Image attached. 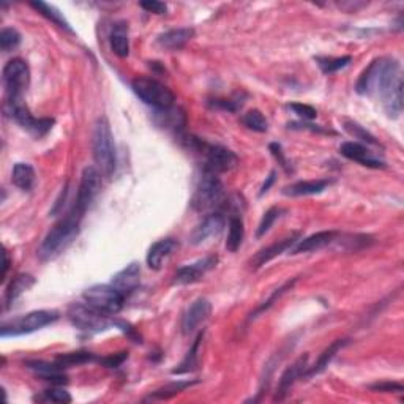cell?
<instances>
[{
	"label": "cell",
	"mask_w": 404,
	"mask_h": 404,
	"mask_svg": "<svg viewBox=\"0 0 404 404\" xmlns=\"http://www.w3.org/2000/svg\"><path fill=\"white\" fill-rule=\"evenodd\" d=\"M403 82L400 64L394 57H378L358 76L356 92L365 97L385 98L394 88Z\"/></svg>",
	"instance_id": "6da1fadb"
},
{
	"label": "cell",
	"mask_w": 404,
	"mask_h": 404,
	"mask_svg": "<svg viewBox=\"0 0 404 404\" xmlns=\"http://www.w3.org/2000/svg\"><path fill=\"white\" fill-rule=\"evenodd\" d=\"M82 218H84V215L77 212L75 207L71 209L44 237L40 250H38V256L43 261H51V259L57 258L60 253H64L79 234Z\"/></svg>",
	"instance_id": "7a4b0ae2"
},
{
	"label": "cell",
	"mask_w": 404,
	"mask_h": 404,
	"mask_svg": "<svg viewBox=\"0 0 404 404\" xmlns=\"http://www.w3.org/2000/svg\"><path fill=\"white\" fill-rule=\"evenodd\" d=\"M92 148L93 160H95L99 174L110 179L115 171V146L113 131H110V125L106 117H99L95 126H93Z\"/></svg>",
	"instance_id": "3957f363"
},
{
	"label": "cell",
	"mask_w": 404,
	"mask_h": 404,
	"mask_svg": "<svg viewBox=\"0 0 404 404\" xmlns=\"http://www.w3.org/2000/svg\"><path fill=\"white\" fill-rule=\"evenodd\" d=\"M131 88L137 95V98H141L144 103L157 110L169 109L174 106L175 102L174 92L171 90L168 86H164L163 82L153 79V77L147 76L136 77V79L131 82Z\"/></svg>",
	"instance_id": "277c9868"
},
{
	"label": "cell",
	"mask_w": 404,
	"mask_h": 404,
	"mask_svg": "<svg viewBox=\"0 0 404 404\" xmlns=\"http://www.w3.org/2000/svg\"><path fill=\"white\" fill-rule=\"evenodd\" d=\"M224 198V190L223 184L218 179V174L209 173V171H204L201 179H199L196 190L193 193L191 198V207L196 210V212H206L213 207L220 206L223 202Z\"/></svg>",
	"instance_id": "5b68a950"
},
{
	"label": "cell",
	"mask_w": 404,
	"mask_h": 404,
	"mask_svg": "<svg viewBox=\"0 0 404 404\" xmlns=\"http://www.w3.org/2000/svg\"><path fill=\"white\" fill-rule=\"evenodd\" d=\"M68 319L76 329L87 334H98V331L108 330L110 325L115 324L114 319H109V314L98 311L97 308L88 303H73L68 308Z\"/></svg>",
	"instance_id": "8992f818"
},
{
	"label": "cell",
	"mask_w": 404,
	"mask_h": 404,
	"mask_svg": "<svg viewBox=\"0 0 404 404\" xmlns=\"http://www.w3.org/2000/svg\"><path fill=\"white\" fill-rule=\"evenodd\" d=\"M193 151L202 153L206 157L204 171H209V173H228V171H232L239 164V157L232 151H229V148L218 146V144H207L198 140Z\"/></svg>",
	"instance_id": "52a82bcc"
},
{
	"label": "cell",
	"mask_w": 404,
	"mask_h": 404,
	"mask_svg": "<svg viewBox=\"0 0 404 404\" xmlns=\"http://www.w3.org/2000/svg\"><path fill=\"white\" fill-rule=\"evenodd\" d=\"M60 314L54 309H38V311L27 313L24 316L16 318L8 324H3L2 336H18L37 331L46 325L54 324Z\"/></svg>",
	"instance_id": "ba28073f"
},
{
	"label": "cell",
	"mask_w": 404,
	"mask_h": 404,
	"mask_svg": "<svg viewBox=\"0 0 404 404\" xmlns=\"http://www.w3.org/2000/svg\"><path fill=\"white\" fill-rule=\"evenodd\" d=\"M82 297H84L88 305L97 308L98 311L104 314H109V316L120 313L125 302V296L115 289L113 285H95L88 287V289L84 291Z\"/></svg>",
	"instance_id": "9c48e42d"
},
{
	"label": "cell",
	"mask_w": 404,
	"mask_h": 404,
	"mask_svg": "<svg viewBox=\"0 0 404 404\" xmlns=\"http://www.w3.org/2000/svg\"><path fill=\"white\" fill-rule=\"evenodd\" d=\"M5 109H7L8 115L16 122V124L21 125L22 128L29 131L30 135L35 137H43L44 135H48L54 125V119L33 117L29 108H27L26 103L22 102V98L7 99V102H5Z\"/></svg>",
	"instance_id": "30bf717a"
},
{
	"label": "cell",
	"mask_w": 404,
	"mask_h": 404,
	"mask_svg": "<svg viewBox=\"0 0 404 404\" xmlns=\"http://www.w3.org/2000/svg\"><path fill=\"white\" fill-rule=\"evenodd\" d=\"M2 79L5 86L7 99L22 98V93L27 90L30 82V70L26 60L11 59L3 66Z\"/></svg>",
	"instance_id": "8fae6325"
},
{
	"label": "cell",
	"mask_w": 404,
	"mask_h": 404,
	"mask_svg": "<svg viewBox=\"0 0 404 404\" xmlns=\"http://www.w3.org/2000/svg\"><path fill=\"white\" fill-rule=\"evenodd\" d=\"M102 177L103 175L99 174V171L95 166H87L82 171L79 188H77V196L73 206L77 212L86 215L87 209L90 207L93 199L97 198L99 190H102Z\"/></svg>",
	"instance_id": "7c38bea8"
},
{
	"label": "cell",
	"mask_w": 404,
	"mask_h": 404,
	"mask_svg": "<svg viewBox=\"0 0 404 404\" xmlns=\"http://www.w3.org/2000/svg\"><path fill=\"white\" fill-rule=\"evenodd\" d=\"M218 262L217 256H207L199 261L184 265L174 273V285H193L204 278V275L210 272Z\"/></svg>",
	"instance_id": "4fadbf2b"
},
{
	"label": "cell",
	"mask_w": 404,
	"mask_h": 404,
	"mask_svg": "<svg viewBox=\"0 0 404 404\" xmlns=\"http://www.w3.org/2000/svg\"><path fill=\"white\" fill-rule=\"evenodd\" d=\"M340 152H341L343 157L351 160V162L362 164V166H365V168H372V169H384L385 168L384 160L376 157V155L369 151L367 146H363V144H360V142L341 144Z\"/></svg>",
	"instance_id": "5bb4252c"
},
{
	"label": "cell",
	"mask_w": 404,
	"mask_h": 404,
	"mask_svg": "<svg viewBox=\"0 0 404 404\" xmlns=\"http://www.w3.org/2000/svg\"><path fill=\"white\" fill-rule=\"evenodd\" d=\"M307 368H308V354L298 357L291 367H287L285 369V373L281 374V378L278 381V385H276L273 400L283 401L285 398L289 395L292 385H294L298 379L303 378V373H305Z\"/></svg>",
	"instance_id": "9a60e30c"
},
{
	"label": "cell",
	"mask_w": 404,
	"mask_h": 404,
	"mask_svg": "<svg viewBox=\"0 0 404 404\" xmlns=\"http://www.w3.org/2000/svg\"><path fill=\"white\" fill-rule=\"evenodd\" d=\"M226 224V218L223 213L220 212H213L207 215L201 223H199L195 229H193L190 240L193 245H201V243L207 242L212 237H217L221 234Z\"/></svg>",
	"instance_id": "2e32d148"
},
{
	"label": "cell",
	"mask_w": 404,
	"mask_h": 404,
	"mask_svg": "<svg viewBox=\"0 0 404 404\" xmlns=\"http://www.w3.org/2000/svg\"><path fill=\"white\" fill-rule=\"evenodd\" d=\"M212 314V303L207 298H198L186 309L184 320H182V329H184L185 335H190L196 331L201 325L206 323Z\"/></svg>",
	"instance_id": "e0dca14e"
},
{
	"label": "cell",
	"mask_w": 404,
	"mask_h": 404,
	"mask_svg": "<svg viewBox=\"0 0 404 404\" xmlns=\"http://www.w3.org/2000/svg\"><path fill=\"white\" fill-rule=\"evenodd\" d=\"M302 239V234L300 232H294V234H291L289 237H286L283 240H278L275 242L273 245H270L267 248H264L259 253H256V256L251 259V265L253 269H259L265 265L267 262L272 261L276 256H280L281 253H285L287 250H292L294 248L296 243Z\"/></svg>",
	"instance_id": "ac0fdd59"
},
{
	"label": "cell",
	"mask_w": 404,
	"mask_h": 404,
	"mask_svg": "<svg viewBox=\"0 0 404 404\" xmlns=\"http://www.w3.org/2000/svg\"><path fill=\"white\" fill-rule=\"evenodd\" d=\"M141 283V267L137 262H131L126 265L125 269H122L120 272L115 273L110 280L115 289L120 291L125 297L130 296L133 291L137 289V286Z\"/></svg>",
	"instance_id": "d6986e66"
},
{
	"label": "cell",
	"mask_w": 404,
	"mask_h": 404,
	"mask_svg": "<svg viewBox=\"0 0 404 404\" xmlns=\"http://www.w3.org/2000/svg\"><path fill=\"white\" fill-rule=\"evenodd\" d=\"M195 38V29L191 27H180V29H173L162 33L157 37V46L166 51H179L185 48L186 43H190Z\"/></svg>",
	"instance_id": "ffe728a7"
},
{
	"label": "cell",
	"mask_w": 404,
	"mask_h": 404,
	"mask_svg": "<svg viewBox=\"0 0 404 404\" xmlns=\"http://www.w3.org/2000/svg\"><path fill=\"white\" fill-rule=\"evenodd\" d=\"M336 235H338V232L336 231H320V232H316V234L305 237V239L302 237L291 251L292 254H302V253L323 250V248L329 247L331 242H335Z\"/></svg>",
	"instance_id": "44dd1931"
},
{
	"label": "cell",
	"mask_w": 404,
	"mask_h": 404,
	"mask_svg": "<svg viewBox=\"0 0 404 404\" xmlns=\"http://www.w3.org/2000/svg\"><path fill=\"white\" fill-rule=\"evenodd\" d=\"M26 367L35 372L43 381H48V383H52L54 385H62L66 384V376L64 374V368L60 367L57 362L49 363L43 360H33L27 362Z\"/></svg>",
	"instance_id": "7402d4cb"
},
{
	"label": "cell",
	"mask_w": 404,
	"mask_h": 404,
	"mask_svg": "<svg viewBox=\"0 0 404 404\" xmlns=\"http://www.w3.org/2000/svg\"><path fill=\"white\" fill-rule=\"evenodd\" d=\"M347 345H349V340H346V338L335 340L330 346L325 347V349L323 351V354L319 356L318 360L314 362L313 367H308L305 369V373H303V378H313V376L323 373L324 369L327 368L329 365L331 363V360H334V358L336 357V354H338L341 349H345Z\"/></svg>",
	"instance_id": "603a6c76"
},
{
	"label": "cell",
	"mask_w": 404,
	"mask_h": 404,
	"mask_svg": "<svg viewBox=\"0 0 404 404\" xmlns=\"http://www.w3.org/2000/svg\"><path fill=\"white\" fill-rule=\"evenodd\" d=\"M175 248H177V242L174 239H162V240L155 242L151 247V250H148L147 258H146L148 269H152V270L162 269L163 262L175 251Z\"/></svg>",
	"instance_id": "cb8c5ba5"
},
{
	"label": "cell",
	"mask_w": 404,
	"mask_h": 404,
	"mask_svg": "<svg viewBox=\"0 0 404 404\" xmlns=\"http://www.w3.org/2000/svg\"><path fill=\"white\" fill-rule=\"evenodd\" d=\"M331 185V180L320 179V180H302L296 182L289 186H286L283 193L286 196H311L320 195Z\"/></svg>",
	"instance_id": "d4e9b609"
},
{
	"label": "cell",
	"mask_w": 404,
	"mask_h": 404,
	"mask_svg": "<svg viewBox=\"0 0 404 404\" xmlns=\"http://www.w3.org/2000/svg\"><path fill=\"white\" fill-rule=\"evenodd\" d=\"M109 43L113 52L120 59H125L130 54V38H128V24L125 21L117 22L113 27L109 35Z\"/></svg>",
	"instance_id": "484cf974"
},
{
	"label": "cell",
	"mask_w": 404,
	"mask_h": 404,
	"mask_svg": "<svg viewBox=\"0 0 404 404\" xmlns=\"http://www.w3.org/2000/svg\"><path fill=\"white\" fill-rule=\"evenodd\" d=\"M155 122H157L158 126H163L166 130H173L179 133L185 128L186 119L184 110L175 109L173 106L169 109L157 110V114H155Z\"/></svg>",
	"instance_id": "4316f807"
},
{
	"label": "cell",
	"mask_w": 404,
	"mask_h": 404,
	"mask_svg": "<svg viewBox=\"0 0 404 404\" xmlns=\"http://www.w3.org/2000/svg\"><path fill=\"white\" fill-rule=\"evenodd\" d=\"M11 182L22 191H30L35 186V169L29 163H16L11 173Z\"/></svg>",
	"instance_id": "83f0119b"
},
{
	"label": "cell",
	"mask_w": 404,
	"mask_h": 404,
	"mask_svg": "<svg viewBox=\"0 0 404 404\" xmlns=\"http://www.w3.org/2000/svg\"><path fill=\"white\" fill-rule=\"evenodd\" d=\"M33 285H35V278L29 273H21L18 276H15L7 287V292H5V303H7V307L18 300V298L24 294L26 291H29Z\"/></svg>",
	"instance_id": "f1b7e54d"
},
{
	"label": "cell",
	"mask_w": 404,
	"mask_h": 404,
	"mask_svg": "<svg viewBox=\"0 0 404 404\" xmlns=\"http://www.w3.org/2000/svg\"><path fill=\"white\" fill-rule=\"evenodd\" d=\"M30 7L33 10H37L38 13H40L41 16H44V18H46L48 21H51L52 24L60 27V29H64L66 32L73 33V29H71V27H70L68 21H66L64 18V15L60 13V11L57 8L52 7V5L44 3V2H30Z\"/></svg>",
	"instance_id": "f546056e"
},
{
	"label": "cell",
	"mask_w": 404,
	"mask_h": 404,
	"mask_svg": "<svg viewBox=\"0 0 404 404\" xmlns=\"http://www.w3.org/2000/svg\"><path fill=\"white\" fill-rule=\"evenodd\" d=\"M195 384H198V381H175V383H171V384H166L162 389L155 390L153 394H151L147 396V400H169V398H173L175 395L182 394V392H185L186 389H190Z\"/></svg>",
	"instance_id": "4dcf8cb0"
},
{
	"label": "cell",
	"mask_w": 404,
	"mask_h": 404,
	"mask_svg": "<svg viewBox=\"0 0 404 404\" xmlns=\"http://www.w3.org/2000/svg\"><path fill=\"white\" fill-rule=\"evenodd\" d=\"M243 237H245V228H243V221L240 217H231L229 218V234L228 240H226V250L231 253H235L242 247Z\"/></svg>",
	"instance_id": "1f68e13d"
},
{
	"label": "cell",
	"mask_w": 404,
	"mask_h": 404,
	"mask_svg": "<svg viewBox=\"0 0 404 404\" xmlns=\"http://www.w3.org/2000/svg\"><path fill=\"white\" fill-rule=\"evenodd\" d=\"M204 338V334H199L198 338L193 343V346L190 347V351L186 352V356L179 367L173 369V374H185V373H191L195 372L198 368V356H199V346H201V341Z\"/></svg>",
	"instance_id": "d6a6232c"
},
{
	"label": "cell",
	"mask_w": 404,
	"mask_h": 404,
	"mask_svg": "<svg viewBox=\"0 0 404 404\" xmlns=\"http://www.w3.org/2000/svg\"><path fill=\"white\" fill-rule=\"evenodd\" d=\"M93 360H95V356H93L92 352H87V351L62 354V356H59L57 358H55V362H57L64 369L71 368V367H77V365L90 363Z\"/></svg>",
	"instance_id": "836d02e7"
},
{
	"label": "cell",
	"mask_w": 404,
	"mask_h": 404,
	"mask_svg": "<svg viewBox=\"0 0 404 404\" xmlns=\"http://www.w3.org/2000/svg\"><path fill=\"white\" fill-rule=\"evenodd\" d=\"M384 109L389 117H398L403 110V82H400L389 95L384 98Z\"/></svg>",
	"instance_id": "e575fe53"
},
{
	"label": "cell",
	"mask_w": 404,
	"mask_h": 404,
	"mask_svg": "<svg viewBox=\"0 0 404 404\" xmlns=\"http://www.w3.org/2000/svg\"><path fill=\"white\" fill-rule=\"evenodd\" d=\"M316 62L324 75H331L349 65L352 62V57L351 55H343V57H316Z\"/></svg>",
	"instance_id": "d590c367"
},
{
	"label": "cell",
	"mask_w": 404,
	"mask_h": 404,
	"mask_svg": "<svg viewBox=\"0 0 404 404\" xmlns=\"http://www.w3.org/2000/svg\"><path fill=\"white\" fill-rule=\"evenodd\" d=\"M242 124L247 126L248 130H253L256 133H265L269 130V122L264 117V114L258 109L248 110L247 114H243Z\"/></svg>",
	"instance_id": "8d00e7d4"
},
{
	"label": "cell",
	"mask_w": 404,
	"mask_h": 404,
	"mask_svg": "<svg viewBox=\"0 0 404 404\" xmlns=\"http://www.w3.org/2000/svg\"><path fill=\"white\" fill-rule=\"evenodd\" d=\"M345 130L356 137V140H360L365 144H369V146H379V142L376 141V137L372 135V133L365 130L362 125L357 124V122L345 120Z\"/></svg>",
	"instance_id": "74e56055"
},
{
	"label": "cell",
	"mask_w": 404,
	"mask_h": 404,
	"mask_svg": "<svg viewBox=\"0 0 404 404\" xmlns=\"http://www.w3.org/2000/svg\"><path fill=\"white\" fill-rule=\"evenodd\" d=\"M296 281H297V278H294V280H292V281H287V283H285L283 286H281V287H278V289H275V291L272 292V296H270V297H269V298H267V300H265V302H262V303H261V305H259V307H258L256 309H254V311H253V313L250 314V319H254V318H258V316H259V314H261V313H264V311H267V309H269L270 307H272V305H273V303H275L276 300H278V298H280L281 296H283L286 291H289V289H291V287L296 285Z\"/></svg>",
	"instance_id": "f35d334b"
},
{
	"label": "cell",
	"mask_w": 404,
	"mask_h": 404,
	"mask_svg": "<svg viewBox=\"0 0 404 404\" xmlns=\"http://www.w3.org/2000/svg\"><path fill=\"white\" fill-rule=\"evenodd\" d=\"M243 98H245V93H235L232 98H215L212 102H209L210 106L229 110V113H237L243 106Z\"/></svg>",
	"instance_id": "ab89813d"
},
{
	"label": "cell",
	"mask_w": 404,
	"mask_h": 404,
	"mask_svg": "<svg viewBox=\"0 0 404 404\" xmlns=\"http://www.w3.org/2000/svg\"><path fill=\"white\" fill-rule=\"evenodd\" d=\"M21 43V33L13 29V27H5L0 32V46H2V51L3 52H8V51H13L19 46Z\"/></svg>",
	"instance_id": "60d3db41"
},
{
	"label": "cell",
	"mask_w": 404,
	"mask_h": 404,
	"mask_svg": "<svg viewBox=\"0 0 404 404\" xmlns=\"http://www.w3.org/2000/svg\"><path fill=\"white\" fill-rule=\"evenodd\" d=\"M281 213H283V210H281L280 207H270L267 212L264 213V217L261 220V223H259L258 231H256L258 239H261V237H264L265 234H267V232L270 231V228L273 226L275 221L280 218Z\"/></svg>",
	"instance_id": "b9f144b4"
},
{
	"label": "cell",
	"mask_w": 404,
	"mask_h": 404,
	"mask_svg": "<svg viewBox=\"0 0 404 404\" xmlns=\"http://www.w3.org/2000/svg\"><path fill=\"white\" fill-rule=\"evenodd\" d=\"M44 401H51L57 404H68L71 403V395L65 389H59V387H51V389L44 390L43 394Z\"/></svg>",
	"instance_id": "7bdbcfd3"
},
{
	"label": "cell",
	"mask_w": 404,
	"mask_h": 404,
	"mask_svg": "<svg viewBox=\"0 0 404 404\" xmlns=\"http://www.w3.org/2000/svg\"><path fill=\"white\" fill-rule=\"evenodd\" d=\"M269 151H270V153L273 155L275 160L278 162V164L281 166V168H283L287 174H291L292 173V166L289 164V162H287V158H286V155L283 152V147H281V144L272 142L269 146Z\"/></svg>",
	"instance_id": "ee69618b"
},
{
	"label": "cell",
	"mask_w": 404,
	"mask_h": 404,
	"mask_svg": "<svg viewBox=\"0 0 404 404\" xmlns=\"http://www.w3.org/2000/svg\"><path fill=\"white\" fill-rule=\"evenodd\" d=\"M289 109L294 110V114H297L300 119L305 120H313L318 117V110L314 109L309 104H303V103H291Z\"/></svg>",
	"instance_id": "f6af8a7d"
},
{
	"label": "cell",
	"mask_w": 404,
	"mask_h": 404,
	"mask_svg": "<svg viewBox=\"0 0 404 404\" xmlns=\"http://www.w3.org/2000/svg\"><path fill=\"white\" fill-rule=\"evenodd\" d=\"M369 389L378 394H401L403 385L400 383H392V381H384V383H378L369 385Z\"/></svg>",
	"instance_id": "bcb514c9"
},
{
	"label": "cell",
	"mask_w": 404,
	"mask_h": 404,
	"mask_svg": "<svg viewBox=\"0 0 404 404\" xmlns=\"http://www.w3.org/2000/svg\"><path fill=\"white\" fill-rule=\"evenodd\" d=\"M128 358V352H119V354H110L108 357L99 358V363H103L108 368H119Z\"/></svg>",
	"instance_id": "7dc6e473"
},
{
	"label": "cell",
	"mask_w": 404,
	"mask_h": 404,
	"mask_svg": "<svg viewBox=\"0 0 404 404\" xmlns=\"http://www.w3.org/2000/svg\"><path fill=\"white\" fill-rule=\"evenodd\" d=\"M140 7L147 11V13L153 15H166L168 11V5L163 2H157V0H146V2H141Z\"/></svg>",
	"instance_id": "c3c4849f"
},
{
	"label": "cell",
	"mask_w": 404,
	"mask_h": 404,
	"mask_svg": "<svg viewBox=\"0 0 404 404\" xmlns=\"http://www.w3.org/2000/svg\"><path fill=\"white\" fill-rule=\"evenodd\" d=\"M275 179H276V173H275V171H272V173L269 174L267 180H265L264 185L261 186V191H259V195H261V196L265 195V193H267L270 190V186H272L275 184Z\"/></svg>",
	"instance_id": "681fc988"
},
{
	"label": "cell",
	"mask_w": 404,
	"mask_h": 404,
	"mask_svg": "<svg viewBox=\"0 0 404 404\" xmlns=\"http://www.w3.org/2000/svg\"><path fill=\"white\" fill-rule=\"evenodd\" d=\"M3 258H5V265H3V278H5V276H7V272H8V267H10V258H8V253H7V251H5Z\"/></svg>",
	"instance_id": "f907efd6"
}]
</instances>
